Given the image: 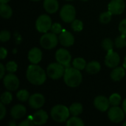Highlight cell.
Segmentation results:
<instances>
[{
    "mask_svg": "<svg viewBox=\"0 0 126 126\" xmlns=\"http://www.w3.org/2000/svg\"><path fill=\"white\" fill-rule=\"evenodd\" d=\"M30 93L26 90V89H22L18 92L16 94V97L17 99L21 101V102H25L30 98Z\"/></svg>",
    "mask_w": 126,
    "mask_h": 126,
    "instance_id": "obj_26",
    "label": "cell"
},
{
    "mask_svg": "<svg viewBox=\"0 0 126 126\" xmlns=\"http://www.w3.org/2000/svg\"><path fill=\"white\" fill-rule=\"evenodd\" d=\"M58 38L54 32H46L40 39L41 46L46 49H51L55 47L58 43Z\"/></svg>",
    "mask_w": 126,
    "mask_h": 126,
    "instance_id": "obj_5",
    "label": "cell"
},
{
    "mask_svg": "<svg viewBox=\"0 0 126 126\" xmlns=\"http://www.w3.org/2000/svg\"><path fill=\"white\" fill-rule=\"evenodd\" d=\"M102 47L107 52L111 51V50H113V47H114L113 41H111V39H110L109 38H105L103 41V42H102Z\"/></svg>",
    "mask_w": 126,
    "mask_h": 126,
    "instance_id": "obj_30",
    "label": "cell"
},
{
    "mask_svg": "<svg viewBox=\"0 0 126 126\" xmlns=\"http://www.w3.org/2000/svg\"><path fill=\"white\" fill-rule=\"evenodd\" d=\"M83 80L82 74L80 70L75 69V67H68L66 68L65 73L63 75V80L69 87L75 88L80 85Z\"/></svg>",
    "mask_w": 126,
    "mask_h": 126,
    "instance_id": "obj_2",
    "label": "cell"
},
{
    "mask_svg": "<svg viewBox=\"0 0 126 126\" xmlns=\"http://www.w3.org/2000/svg\"><path fill=\"white\" fill-rule=\"evenodd\" d=\"M16 125V123H15V121L14 120H13V121H10V123H9V126H14Z\"/></svg>",
    "mask_w": 126,
    "mask_h": 126,
    "instance_id": "obj_42",
    "label": "cell"
},
{
    "mask_svg": "<svg viewBox=\"0 0 126 126\" xmlns=\"http://www.w3.org/2000/svg\"><path fill=\"white\" fill-rule=\"evenodd\" d=\"M61 18L66 23H72L76 16V10L74 6L71 4H65L60 11Z\"/></svg>",
    "mask_w": 126,
    "mask_h": 126,
    "instance_id": "obj_7",
    "label": "cell"
},
{
    "mask_svg": "<svg viewBox=\"0 0 126 126\" xmlns=\"http://www.w3.org/2000/svg\"><path fill=\"white\" fill-rule=\"evenodd\" d=\"M123 67L126 69V56L125 58V60H124V63H123Z\"/></svg>",
    "mask_w": 126,
    "mask_h": 126,
    "instance_id": "obj_44",
    "label": "cell"
},
{
    "mask_svg": "<svg viewBox=\"0 0 126 126\" xmlns=\"http://www.w3.org/2000/svg\"><path fill=\"white\" fill-rule=\"evenodd\" d=\"M111 16L112 14L109 10L107 12H104L100 16V21L103 24H108L111 19Z\"/></svg>",
    "mask_w": 126,
    "mask_h": 126,
    "instance_id": "obj_31",
    "label": "cell"
},
{
    "mask_svg": "<svg viewBox=\"0 0 126 126\" xmlns=\"http://www.w3.org/2000/svg\"><path fill=\"white\" fill-rule=\"evenodd\" d=\"M55 59L58 63L62 64L65 68H68L70 65L72 56L68 50L61 48L56 51Z\"/></svg>",
    "mask_w": 126,
    "mask_h": 126,
    "instance_id": "obj_8",
    "label": "cell"
},
{
    "mask_svg": "<svg viewBox=\"0 0 126 126\" xmlns=\"http://www.w3.org/2000/svg\"><path fill=\"white\" fill-rule=\"evenodd\" d=\"M120 62V58L118 53L113 50L107 52V55L105 58V63L109 68H115Z\"/></svg>",
    "mask_w": 126,
    "mask_h": 126,
    "instance_id": "obj_12",
    "label": "cell"
},
{
    "mask_svg": "<svg viewBox=\"0 0 126 126\" xmlns=\"http://www.w3.org/2000/svg\"><path fill=\"white\" fill-rule=\"evenodd\" d=\"M59 42L61 44V45L64 47H70L73 45L75 42V38L73 35L66 30H63L60 34L58 37Z\"/></svg>",
    "mask_w": 126,
    "mask_h": 126,
    "instance_id": "obj_16",
    "label": "cell"
},
{
    "mask_svg": "<svg viewBox=\"0 0 126 126\" xmlns=\"http://www.w3.org/2000/svg\"><path fill=\"white\" fill-rule=\"evenodd\" d=\"M125 112L123 109H120V107L113 106L111 109H109L108 112V117L109 120L115 123H118L122 122L124 120L125 117Z\"/></svg>",
    "mask_w": 126,
    "mask_h": 126,
    "instance_id": "obj_10",
    "label": "cell"
},
{
    "mask_svg": "<svg viewBox=\"0 0 126 126\" xmlns=\"http://www.w3.org/2000/svg\"><path fill=\"white\" fill-rule=\"evenodd\" d=\"M101 69V66L100 63L98 61H91L89 63H87L86 66V71L87 73L91 74V75H94V74H97L98 73Z\"/></svg>",
    "mask_w": 126,
    "mask_h": 126,
    "instance_id": "obj_21",
    "label": "cell"
},
{
    "mask_svg": "<svg viewBox=\"0 0 126 126\" xmlns=\"http://www.w3.org/2000/svg\"><path fill=\"white\" fill-rule=\"evenodd\" d=\"M52 19L47 15H41L40 16L35 22V27L39 32H47L52 27Z\"/></svg>",
    "mask_w": 126,
    "mask_h": 126,
    "instance_id": "obj_6",
    "label": "cell"
},
{
    "mask_svg": "<svg viewBox=\"0 0 126 126\" xmlns=\"http://www.w3.org/2000/svg\"><path fill=\"white\" fill-rule=\"evenodd\" d=\"M126 75V71L125 68L117 66L114 68L112 72H111V78L114 81H120L122 80Z\"/></svg>",
    "mask_w": 126,
    "mask_h": 126,
    "instance_id": "obj_20",
    "label": "cell"
},
{
    "mask_svg": "<svg viewBox=\"0 0 126 126\" xmlns=\"http://www.w3.org/2000/svg\"><path fill=\"white\" fill-rule=\"evenodd\" d=\"M10 38V32L8 30H2L0 33V40L2 42L7 41Z\"/></svg>",
    "mask_w": 126,
    "mask_h": 126,
    "instance_id": "obj_34",
    "label": "cell"
},
{
    "mask_svg": "<svg viewBox=\"0 0 126 126\" xmlns=\"http://www.w3.org/2000/svg\"><path fill=\"white\" fill-rule=\"evenodd\" d=\"M45 103L44 97L41 94H34L31 95L28 100L29 106L33 109H38L41 108Z\"/></svg>",
    "mask_w": 126,
    "mask_h": 126,
    "instance_id": "obj_13",
    "label": "cell"
},
{
    "mask_svg": "<svg viewBox=\"0 0 126 126\" xmlns=\"http://www.w3.org/2000/svg\"><path fill=\"white\" fill-rule=\"evenodd\" d=\"M123 126H126V122H125V123H123Z\"/></svg>",
    "mask_w": 126,
    "mask_h": 126,
    "instance_id": "obj_45",
    "label": "cell"
},
{
    "mask_svg": "<svg viewBox=\"0 0 126 126\" xmlns=\"http://www.w3.org/2000/svg\"><path fill=\"white\" fill-rule=\"evenodd\" d=\"M7 55V51L6 49H4V47H1L0 49V58L1 60L4 59Z\"/></svg>",
    "mask_w": 126,
    "mask_h": 126,
    "instance_id": "obj_39",
    "label": "cell"
},
{
    "mask_svg": "<svg viewBox=\"0 0 126 126\" xmlns=\"http://www.w3.org/2000/svg\"><path fill=\"white\" fill-rule=\"evenodd\" d=\"M0 14L1 16L4 18H9L13 15L12 8L7 4H0Z\"/></svg>",
    "mask_w": 126,
    "mask_h": 126,
    "instance_id": "obj_22",
    "label": "cell"
},
{
    "mask_svg": "<svg viewBox=\"0 0 126 126\" xmlns=\"http://www.w3.org/2000/svg\"><path fill=\"white\" fill-rule=\"evenodd\" d=\"M51 31L55 34H60L63 30H62V27L59 23H54L52 25L51 27Z\"/></svg>",
    "mask_w": 126,
    "mask_h": 126,
    "instance_id": "obj_35",
    "label": "cell"
},
{
    "mask_svg": "<svg viewBox=\"0 0 126 126\" xmlns=\"http://www.w3.org/2000/svg\"><path fill=\"white\" fill-rule=\"evenodd\" d=\"M86 65H87V63H86L85 59H83L82 58H77L72 61L73 67H75V69H77L80 71L86 69Z\"/></svg>",
    "mask_w": 126,
    "mask_h": 126,
    "instance_id": "obj_24",
    "label": "cell"
},
{
    "mask_svg": "<svg viewBox=\"0 0 126 126\" xmlns=\"http://www.w3.org/2000/svg\"><path fill=\"white\" fill-rule=\"evenodd\" d=\"M81 1H88V0H81Z\"/></svg>",
    "mask_w": 126,
    "mask_h": 126,
    "instance_id": "obj_47",
    "label": "cell"
},
{
    "mask_svg": "<svg viewBox=\"0 0 126 126\" xmlns=\"http://www.w3.org/2000/svg\"><path fill=\"white\" fill-rule=\"evenodd\" d=\"M71 27L72 28V30L75 32H80L83 29V23L78 19H75L72 24H71Z\"/></svg>",
    "mask_w": 126,
    "mask_h": 126,
    "instance_id": "obj_29",
    "label": "cell"
},
{
    "mask_svg": "<svg viewBox=\"0 0 126 126\" xmlns=\"http://www.w3.org/2000/svg\"><path fill=\"white\" fill-rule=\"evenodd\" d=\"M31 1H40V0H31Z\"/></svg>",
    "mask_w": 126,
    "mask_h": 126,
    "instance_id": "obj_46",
    "label": "cell"
},
{
    "mask_svg": "<svg viewBox=\"0 0 126 126\" xmlns=\"http://www.w3.org/2000/svg\"><path fill=\"white\" fill-rule=\"evenodd\" d=\"M6 114V109L4 107V104L1 102L0 103V120H3Z\"/></svg>",
    "mask_w": 126,
    "mask_h": 126,
    "instance_id": "obj_37",
    "label": "cell"
},
{
    "mask_svg": "<svg viewBox=\"0 0 126 126\" xmlns=\"http://www.w3.org/2000/svg\"><path fill=\"white\" fill-rule=\"evenodd\" d=\"M66 1H72V0H66Z\"/></svg>",
    "mask_w": 126,
    "mask_h": 126,
    "instance_id": "obj_48",
    "label": "cell"
},
{
    "mask_svg": "<svg viewBox=\"0 0 126 126\" xmlns=\"http://www.w3.org/2000/svg\"><path fill=\"white\" fill-rule=\"evenodd\" d=\"M83 110V106L80 103H74L69 107L70 114L73 116H78L82 114Z\"/></svg>",
    "mask_w": 126,
    "mask_h": 126,
    "instance_id": "obj_23",
    "label": "cell"
},
{
    "mask_svg": "<svg viewBox=\"0 0 126 126\" xmlns=\"http://www.w3.org/2000/svg\"><path fill=\"white\" fill-rule=\"evenodd\" d=\"M109 102H110V104L113 106H118L120 102H121V96L119 94H117V93H114L113 94H111L109 97Z\"/></svg>",
    "mask_w": 126,
    "mask_h": 126,
    "instance_id": "obj_27",
    "label": "cell"
},
{
    "mask_svg": "<svg viewBox=\"0 0 126 126\" xmlns=\"http://www.w3.org/2000/svg\"><path fill=\"white\" fill-rule=\"evenodd\" d=\"M12 100H13V96L10 92H4L1 95V102L4 105L10 103Z\"/></svg>",
    "mask_w": 126,
    "mask_h": 126,
    "instance_id": "obj_28",
    "label": "cell"
},
{
    "mask_svg": "<svg viewBox=\"0 0 126 126\" xmlns=\"http://www.w3.org/2000/svg\"><path fill=\"white\" fill-rule=\"evenodd\" d=\"M123 109L125 112V114H126V99L124 100L123 103Z\"/></svg>",
    "mask_w": 126,
    "mask_h": 126,
    "instance_id": "obj_41",
    "label": "cell"
},
{
    "mask_svg": "<svg viewBox=\"0 0 126 126\" xmlns=\"http://www.w3.org/2000/svg\"><path fill=\"white\" fill-rule=\"evenodd\" d=\"M27 109L21 104H17L14 106L10 111V115L14 120H18L24 117L26 114Z\"/></svg>",
    "mask_w": 126,
    "mask_h": 126,
    "instance_id": "obj_17",
    "label": "cell"
},
{
    "mask_svg": "<svg viewBox=\"0 0 126 126\" xmlns=\"http://www.w3.org/2000/svg\"><path fill=\"white\" fill-rule=\"evenodd\" d=\"M28 59L32 64L38 63L42 59V52L40 49L34 47L28 52Z\"/></svg>",
    "mask_w": 126,
    "mask_h": 126,
    "instance_id": "obj_18",
    "label": "cell"
},
{
    "mask_svg": "<svg viewBox=\"0 0 126 126\" xmlns=\"http://www.w3.org/2000/svg\"><path fill=\"white\" fill-rule=\"evenodd\" d=\"M94 105L97 110L102 112H104V111H106L109 109V106L111 104H110L109 100L107 99L106 97L97 96L94 100Z\"/></svg>",
    "mask_w": 126,
    "mask_h": 126,
    "instance_id": "obj_15",
    "label": "cell"
},
{
    "mask_svg": "<svg viewBox=\"0 0 126 126\" xmlns=\"http://www.w3.org/2000/svg\"><path fill=\"white\" fill-rule=\"evenodd\" d=\"M66 68L59 63H52L47 68V74L52 80H58L63 77Z\"/></svg>",
    "mask_w": 126,
    "mask_h": 126,
    "instance_id": "obj_4",
    "label": "cell"
},
{
    "mask_svg": "<svg viewBox=\"0 0 126 126\" xmlns=\"http://www.w3.org/2000/svg\"><path fill=\"white\" fill-rule=\"evenodd\" d=\"M66 125L68 126H83L84 123L80 118L78 117V116H74L67 120Z\"/></svg>",
    "mask_w": 126,
    "mask_h": 126,
    "instance_id": "obj_25",
    "label": "cell"
},
{
    "mask_svg": "<svg viewBox=\"0 0 126 126\" xmlns=\"http://www.w3.org/2000/svg\"><path fill=\"white\" fill-rule=\"evenodd\" d=\"M4 87L9 91H16L19 86V80L16 75L10 72L3 78Z\"/></svg>",
    "mask_w": 126,
    "mask_h": 126,
    "instance_id": "obj_9",
    "label": "cell"
},
{
    "mask_svg": "<svg viewBox=\"0 0 126 126\" xmlns=\"http://www.w3.org/2000/svg\"><path fill=\"white\" fill-rule=\"evenodd\" d=\"M10 1V0H0V2H1V4H7Z\"/></svg>",
    "mask_w": 126,
    "mask_h": 126,
    "instance_id": "obj_43",
    "label": "cell"
},
{
    "mask_svg": "<svg viewBox=\"0 0 126 126\" xmlns=\"http://www.w3.org/2000/svg\"><path fill=\"white\" fill-rule=\"evenodd\" d=\"M119 31L120 33L126 37V18L120 21L119 24Z\"/></svg>",
    "mask_w": 126,
    "mask_h": 126,
    "instance_id": "obj_36",
    "label": "cell"
},
{
    "mask_svg": "<svg viewBox=\"0 0 126 126\" xmlns=\"http://www.w3.org/2000/svg\"><path fill=\"white\" fill-rule=\"evenodd\" d=\"M29 118H30L32 120L34 125L41 126L47 123V121L48 120V114L45 111L39 110L36 111L35 114H33L30 117H29Z\"/></svg>",
    "mask_w": 126,
    "mask_h": 126,
    "instance_id": "obj_14",
    "label": "cell"
},
{
    "mask_svg": "<svg viewBox=\"0 0 126 126\" xmlns=\"http://www.w3.org/2000/svg\"><path fill=\"white\" fill-rule=\"evenodd\" d=\"M19 126H34V123L32 122V120L29 118V119H27V120H24V121H22L21 123H20L18 124Z\"/></svg>",
    "mask_w": 126,
    "mask_h": 126,
    "instance_id": "obj_38",
    "label": "cell"
},
{
    "mask_svg": "<svg viewBox=\"0 0 126 126\" xmlns=\"http://www.w3.org/2000/svg\"><path fill=\"white\" fill-rule=\"evenodd\" d=\"M59 4L58 0H44V8L49 13H55L58 11Z\"/></svg>",
    "mask_w": 126,
    "mask_h": 126,
    "instance_id": "obj_19",
    "label": "cell"
},
{
    "mask_svg": "<svg viewBox=\"0 0 126 126\" xmlns=\"http://www.w3.org/2000/svg\"><path fill=\"white\" fill-rule=\"evenodd\" d=\"M5 68H6V70L8 72L13 73V72H16L17 68H18V66H17V63L15 61H9V62L7 63Z\"/></svg>",
    "mask_w": 126,
    "mask_h": 126,
    "instance_id": "obj_33",
    "label": "cell"
},
{
    "mask_svg": "<svg viewBox=\"0 0 126 126\" xmlns=\"http://www.w3.org/2000/svg\"><path fill=\"white\" fill-rule=\"evenodd\" d=\"M47 72L37 64L30 65L27 69L26 77L27 80L35 86L42 85L47 79Z\"/></svg>",
    "mask_w": 126,
    "mask_h": 126,
    "instance_id": "obj_1",
    "label": "cell"
},
{
    "mask_svg": "<svg viewBox=\"0 0 126 126\" xmlns=\"http://www.w3.org/2000/svg\"><path fill=\"white\" fill-rule=\"evenodd\" d=\"M125 7L123 0H111L109 4L108 9L112 15H120L124 11Z\"/></svg>",
    "mask_w": 126,
    "mask_h": 126,
    "instance_id": "obj_11",
    "label": "cell"
},
{
    "mask_svg": "<svg viewBox=\"0 0 126 126\" xmlns=\"http://www.w3.org/2000/svg\"><path fill=\"white\" fill-rule=\"evenodd\" d=\"M5 67L4 66V65L2 63H0V78L3 79V78L4 77V70H5Z\"/></svg>",
    "mask_w": 126,
    "mask_h": 126,
    "instance_id": "obj_40",
    "label": "cell"
},
{
    "mask_svg": "<svg viewBox=\"0 0 126 126\" xmlns=\"http://www.w3.org/2000/svg\"><path fill=\"white\" fill-rule=\"evenodd\" d=\"M126 45V36L123 35H120L117 36L115 39V46L117 48H123Z\"/></svg>",
    "mask_w": 126,
    "mask_h": 126,
    "instance_id": "obj_32",
    "label": "cell"
},
{
    "mask_svg": "<svg viewBox=\"0 0 126 126\" xmlns=\"http://www.w3.org/2000/svg\"><path fill=\"white\" fill-rule=\"evenodd\" d=\"M69 114V109L63 105L55 106L51 110V117L57 123H63L67 120Z\"/></svg>",
    "mask_w": 126,
    "mask_h": 126,
    "instance_id": "obj_3",
    "label": "cell"
}]
</instances>
